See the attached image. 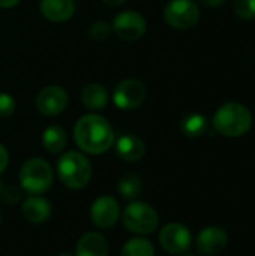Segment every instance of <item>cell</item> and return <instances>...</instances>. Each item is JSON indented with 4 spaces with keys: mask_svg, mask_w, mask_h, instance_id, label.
<instances>
[{
    "mask_svg": "<svg viewBox=\"0 0 255 256\" xmlns=\"http://www.w3.org/2000/svg\"><path fill=\"white\" fill-rule=\"evenodd\" d=\"M159 243L162 249L168 254L182 255L191 248V232L185 225L179 222H171L161 230Z\"/></svg>",
    "mask_w": 255,
    "mask_h": 256,
    "instance_id": "cell-8",
    "label": "cell"
},
{
    "mask_svg": "<svg viewBox=\"0 0 255 256\" xmlns=\"http://www.w3.org/2000/svg\"><path fill=\"white\" fill-rule=\"evenodd\" d=\"M20 183L29 194L39 195L47 192L53 184V171L50 164L41 158L26 160L20 171Z\"/></svg>",
    "mask_w": 255,
    "mask_h": 256,
    "instance_id": "cell-4",
    "label": "cell"
},
{
    "mask_svg": "<svg viewBox=\"0 0 255 256\" xmlns=\"http://www.w3.org/2000/svg\"><path fill=\"white\" fill-rule=\"evenodd\" d=\"M42 144L51 153H60L66 146V134L63 128L53 124L48 126L42 134Z\"/></svg>",
    "mask_w": 255,
    "mask_h": 256,
    "instance_id": "cell-18",
    "label": "cell"
},
{
    "mask_svg": "<svg viewBox=\"0 0 255 256\" xmlns=\"http://www.w3.org/2000/svg\"><path fill=\"white\" fill-rule=\"evenodd\" d=\"M68 105V93L60 86H48L36 96V108L47 117L60 114Z\"/></svg>",
    "mask_w": 255,
    "mask_h": 256,
    "instance_id": "cell-10",
    "label": "cell"
},
{
    "mask_svg": "<svg viewBox=\"0 0 255 256\" xmlns=\"http://www.w3.org/2000/svg\"><path fill=\"white\" fill-rule=\"evenodd\" d=\"M113 32L123 40H137L146 32V20L137 10L120 12L113 21Z\"/></svg>",
    "mask_w": 255,
    "mask_h": 256,
    "instance_id": "cell-9",
    "label": "cell"
},
{
    "mask_svg": "<svg viewBox=\"0 0 255 256\" xmlns=\"http://www.w3.org/2000/svg\"><path fill=\"white\" fill-rule=\"evenodd\" d=\"M74 138L77 146L90 154H102L114 144L111 124L98 114L83 116L74 128Z\"/></svg>",
    "mask_w": 255,
    "mask_h": 256,
    "instance_id": "cell-1",
    "label": "cell"
},
{
    "mask_svg": "<svg viewBox=\"0 0 255 256\" xmlns=\"http://www.w3.org/2000/svg\"><path fill=\"white\" fill-rule=\"evenodd\" d=\"M146 99V87L141 81L128 78L120 81L113 93L114 105L120 110H135Z\"/></svg>",
    "mask_w": 255,
    "mask_h": 256,
    "instance_id": "cell-7",
    "label": "cell"
},
{
    "mask_svg": "<svg viewBox=\"0 0 255 256\" xmlns=\"http://www.w3.org/2000/svg\"><path fill=\"white\" fill-rule=\"evenodd\" d=\"M57 174L68 189H83L92 177V165L89 159L78 152H68L62 154L57 162Z\"/></svg>",
    "mask_w": 255,
    "mask_h": 256,
    "instance_id": "cell-3",
    "label": "cell"
},
{
    "mask_svg": "<svg viewBox=\"0 0 255 256\" xmlns=\"http://www.w3.org/2000/svg\"><path fill=\"white\" fill-rule=\"evenodd\" d=\"M90 216L96 226L104 228V230L111 228L113 225H116L120 216L119 202L113 196H108V195L99 196L92 206Z\"/></svg>",
    "mask_w": 255,
    "mask_h": 256,
    "instance_id": "cell-12",
    "label": "cell"
},
{
    "mask_svg": "<svg viewBox=\"0 0 255 256\" xmlns=\"http://www.w3.org/2000/svg\"><path fill=\"white\" fill-rule=\"evenodd\" d=\"M212 124L219 135L237 138L245 135L251 129L252 116L245 105L239 102H228L218 108L213 116Z\"/></svg>",
    "mask_w": 255,
    "mask_h": 256,
    "instance_id": "cell-2",
    "label": "cell"
},
{
    "mask_svg": "<svg viewBox=\"0 0 255 256\" xmlns=\"http://www.w3.org/2000/svg\"><path fill=\"white\" fill-rule=\"evenodd\" d=\"M57 256H72V255H69V254H60V255H57Z\"/></svg>",
    "mask_w": 255,
    "mask_h": 256,
    "instance_id": "cell-30",
    "label": "cell"
},
{
    "mask_svg": "<svg viewBox=\"0 0 255 256\" xmlns=\"http://www.w3.org/2000/svg\"><path fill=\"white\" fill-rule=\"evenodd\" d=\"M8 162H9V154H8V150L0 144V174L5 171V168L8 166Z\"/></svg>",
    "mask_w": 255,
    "mask_h": 256,
    "instance_id": "cell-26",
    "label": "cell"
},
{
    "mask_svg": "<svg viewBox=\"0 0 255 256\" xmlns=\"http://www.w3.org/2000/svg\"><path fill=\"white\" fill-rule=\"evenodd\" d=\"M81 102L86 108L92 111H101L108 102V93L104 86L98 82H90L81 90Z\"/></svg>",
    "mask_w": 255,
    "mask_h": 256,
    "instance_id": "cell-17",
    "label": "cell"
},
{
    "mask_svg": "<svg viewBox=\"0 0 255 256\" xmlns=\"http://www.w3.org/2000/svg\"><path fill=\"white\" fill-rule=\"evenodd\" d=\"M15 111V99L9 93H0V118L9 117Z\"/></svg>",
    "mask_w": 255,
    "mask_h": 256,
    "instance_id": "cell-24",
    "label": "cell"
},
{
    "mask_svg": "<svg viewBox=\"0 0 255 256\" xmlns=\"http://www.w3.org/2000/svg\"><path fill=\"white\" fill-rule=\"evenodd\" d=\"M119 194L125 200H135L141 194V180L137 174H126L119 182Z\"/></svg>",
    "mask_w": 255,
    "mask_h": 256,
    "instance_id": "cell-20",
    "label": "cell"
},
{
    "mask_svg": "<svg viewBox=\"0 0 255 256\" xmlns=\"http://www.w3.org/2000/svg\"><path fill=\"white\" fill-rule=\"evenodd\" d=\"M203 4L209 6V8H216V6H221L222 3H225V0H201Z\"/></svg>",
    "mask_w": 255,
    "mask_h": 256,
    "instance_id": "cell-27",
    "label": "cell"
},
{
    "mask_svg": "<svg viewBox=\"0 0 255 256\" xmlns=\"http://www.w3.org/2000/svg\"><path fill=\"white\" fill-rule=\"evenodd\" d=\"M207 118L203 114H189L182 120V132L189 138H198L207 130Z\"/></svg>",
    "mask_w": 255,
    "mask_h": 256,
    "instance_id": "cell-19",
    "label": "cell"
},
{
    "mask_svg": "<svg viewBox=\"0 0 255 256\" xmlns=\"http://www.w3.org/2000/svg\"><path fill=\"white\" fill-rule=\"evenodd\" d=\"M116 152L119 158H122L126 162H137L140 160L146 153L144 142L135 136V135H122L116 141Z\"/></svg>",
    "mask_w": 255,
    "mask_h": 256,
    "instance_id": "cell-14",
    "label": "cell"
},
{
    "mask_svg": "<svg viewBox=\"0 0 255 256\" xmlns=\"http://www.w3.org/2000/svg\"><path fill=\"white\" fill-rule=\"evenodd\" d=\"M3 198H5V201L6 202H9V204H12V202H17L18 200H20V196H21V194H20V190L15 188V186H9V188H6L3 192Z\"/></svg>",
    "mask_w": 255,
    "mask_h": 256,
    "instance_id": "cell-25",
    "label": "cell"
},
{
    "mask_svg": "<svg viewBox=\"0 0 255 256\" xmlns=\"http://www.w3.org/2000/svg\"><path fill=\"white\" fill-rule=\"evenodd\" d=\"M110 33H111V27L105 21H95L89 28L90 38L95 40H99V42L105 40L110 36Z\"/></svg>",
    "mask_w": 255,
    "mask_h": 256,
    "instance_id": "cell-23",
    "label": "cell"
},
{
    "mask_svg": "<svg viewBox=\"0 0 255 256\" xmlns=\"http://www.w3.org/2000/svg\"><path fill=\"white\" fill-rule=\"evenodd\" d=\"M164 18L168 26L186 30L200 20V9L194 0H171L164 9Z\"/></svg>",
    "mask_w": 255,
    "mask_h": 256,
    "instance_id": "cell-6",
    "label": "cell"
},
{
    "mask_svg": "<svg viewBox=\"0 0 255 256\" xmlns=\"http://www.w3.org/2000/svg\"><path fill=\"white\" fill-rule=\"evenodd\" d=\"M233 12L242 20L255 18V0H234Z\"/></svg>",
    "mask_w": 255,
    "mask_h": 256,
    "instance_id": "cell-22",
    "label": "cell"
},
{
    "mask_svg": "<svg viewBox=\"0 0 255 256\" xmlns=\"http://www.w3.org/2000/svg\"><path fill=\"white\" fill-rule=\"evenodd\" d=\"M122 256H155V248L146 238H132L123 246Z\"/></svg>",
    "mask_w": 255,
    "mask_h": 256,
    "instance_id": "cell-21",
    "label": "cell"
},
{
    "mask_svg": "<svg viewBox=\"0 0 255 256\" xmlns=\"http://www.w3.org/2000/svg\"><path fill=\"white\" fill-rule=\"evenodd\" d=\"M123 224L125 226L135 234L140 236H146V234H152L159 224V216L156 213V210L141 201H134L131 202L125 212H123Z\"/></svg>",
    "mask_w": 255,
    "mask_h": 256,
    "instance_id": "cell-5",
    "label": "cell"
},
{
    "mask_svg": "<svg viewBox=\"0 0 255 256\" xmlns=\"http://www.w3.org/2000/svg\"><path fill=\"white\" fill-rule=\"evenodd\" d=\"M105 4H110V6H119L122 3H125L126 0H102Z\"/></svg>",
    "mask_w": 255,
    "mask_h": 256,
    "instance_id": "cell-29",
    "label": "cell"
},
{
    "mask_svg": "<svg viewBox=\"0 0 255 256\" xmlns=\"http://www.w3.org/2000/svg\"><path fill=\"white\" fill-rule=\"evenodd\" d=\"M20 0H0V8H12L18 4Z\"/></svg>",
    "mask_w": 255,
    "mask_h": 256,
    "instance_id": "cell-28",
    "label": "cell"
},
{
    "mask_svg": "<svg viewBox=\"0 0 255 256\" xmlns=\"http://www.w3.org/2000/svg\"><path fill=\"white\" fill-rule=\"evenodd\" d=\"M227 244H228V236L225 230L218 226L204 228L195 240L197 250L203 256L219 255L225 250Z\"/></svg>",
    "mask_w": 255,
    "mask_h": 256,
    "instance_id": "cell-11",
    "label": "cell"
},
{
    "mask_svg": "<svg viewBox=\"0 0 255 256\" xmlns=\"http://www.w3.org/2000/svg\"><path fill=\"white\" fill-rule=\"evenodd\" d=\"M39 9L48 21L63 22L74 15L75 3L74 0H41Z\"/></svg>",
    "mask_w": 255,
    "mask_h": 256,
    "instance_id": "cell-13",
    "label": "cell"
},
{
    "mask_svg": "<svg viewBox=\"0 0 255 256\" xmlns=\"http://www.w3.org/2000/svg\"><path fill=\"white\" fill-rule=\"evenodd\" d=\"M75 256H108V243L105 237L98 232L84 234L77 243Z\"/></svg>",
    "mask_w": 255,
    "mask_h": 256,
    "instance_id": "cell-15",
    "label": "cell"
},
{
    "mask_svg": "<svg viewBox=\"0 0 255 256\" xmlns=\"http://www.w3.org/2000/svg\"><path fill=\"white\" fill-rule=\"evenodd\" d=\"M185 256H198V255H194V254H188V255H185Z\"/></svg>",
    "mask_w": 255,
    "mask_h": 256,
    "instance_id": "cell-31",
    "label": "cell"
},
{
    "mask_svg": "<svg viewBox=\"0 0 255 256\" xmlns=\"http://www.w3.org/2000/svg\"><path fill=\"white\" fill-rule=\"evenodd\" d=\"M2 192H3V190H2V184H0V195H2Z\"/></svg>",
    "mask_w": 255,
    "mask_h": 256,
    "instance_id": "cell-32",
    "label": "cell"
},
{
    "mask_svg": "<svg viewBox=\"0 0 255 256\" xmlns=\"http://www.w3.org/2000/svg\"><path fill=\"white\" fill-rule=\"evenodd\" d=\"M51 214V206L45 198L30 196L23 202V216L32 224H44Z\"/></svg>",
    "mask_w": 255,
    "mask_h": 256,
    "instance_id": "cell-16",
    "label": "cell"
}]
</instances>
